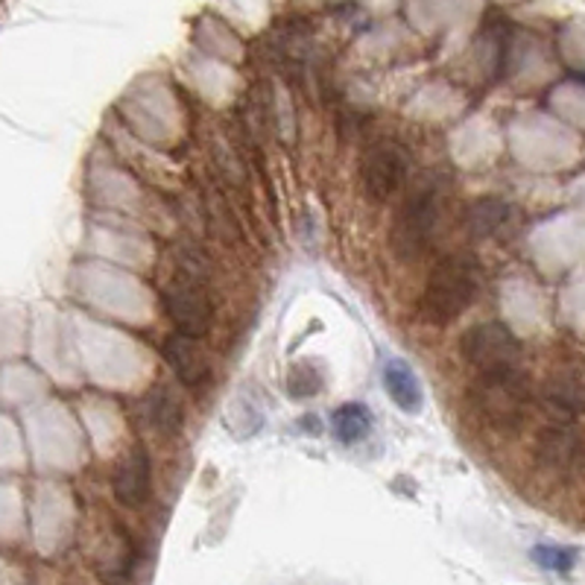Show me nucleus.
I'll list each match as a JSON object with an SVG mask.
<instances>
[{
  "label": "nucleus",
  "instance_id": "20e7f679",
  "mask_svg": "<svg viewBox=\"0 0 585 585\" xmlns=\"http://www.w3.org/2000/svg\"><path fill=\"white\" fill-rule=\"evenodd\" d=\"M459 351L477 375L515 369L522 360V343L503 322H480L459 337Z\"/></svg>",
  "mask_w": 585,
  "mask_h": 585
},
{
  "label": "nucleus",
  "instance_id": "7ed1b4c3",
  "mask_svg": "<svg viewBox=\"0 0 585 585\" xmlns=\"http://www.w3.org/2000/svg\"><path fill=\"white\" fill-rule=\"evenodd\" d=\"M439 217H442V196L437 184H419L416 191L407 193L390 229V247L395 255L407 264L428 255L430 243L437 238Z\"/></svg>",
  "mask_w": 585,
  "mask_h": 585
},
{
  "label": "nucleus",
  "instance_id": "6e6552de",
  "mask_svg": "<svg viewBox=\"0 0 585 585\" xmlns=\"http://www.w3.org/2000/svg\"><path fill=\"white\" fill-rule=\"evenodd\" d=\"M111 486H115V498L123 506H129V510L144 506L150 489H153V466H150V454H146L144 445H135L127 457L120 459Z\"/></svg>",
  "mask_w": 585,
  "mask_h": 585
},
{
  "label": "nucleus",
  "instance_id": "423d86ee",
  "mask_svg": "<svg viewBox=\"0 0 585 585\" xmlns=\"http://www.w3.org/2000/svg\"><path fill=\"white\" fill-rule=\"evenodd\" d=\"M410 176V153L398 141H378L360 158V188L372 202L393 200Z\"/></svg>",
  "mask_w": 585,
  "mask_h": 585
},
{
  "label": "nucleus",
  "instance_id": "ddd939ff",
  "mask_svg": "<svg viewBox=\"0 0 585 585\" xmlns=\"http://www.w3.org/2000/svg\"><path fill=\"white\" fill-rule=\"evenodd\" d=\"M331 430L343 445H357L372 433V413L363 404H343L331 416Z\"/></svg>",
  "mask_w": 585,
  "mask_h": 585
},
{
  "label": "nucleus",
  "instance_id": "f8f14e48",
  "mask_svg": "<svg viewBox=\"0 0 585 585\" xmlns=\"http://www.w3.org/2000/svg\"><path fill=\"white\" fill-rule=\"evenodd\" d=\"M146 419L150 425L158 430V433H165V437H176L184 425V413L182 404L176 398L167 386H158L153 393L146 395Z\"/></svg>",
  "mask_w": 585,
  "mask_h": 585
},
{
  "label": "nucleus",
  "instance_id": "9d476101",
  "mask_svg": "<svg viewBox=\"0 0 585 585\" xmlns=\"http://www.w3.org/2000/svg\"><path fill=\"white\" fill-rule=\"evenodd\" d=\"M384 390L386 395L393 398V404L398 410L410 413H421L425 407V393H421L419 375L413 372L410 363H404V360H390L384 366Z\"/></svg>",
  "mask_w": 585,
  "mask_h": 585
},
{
  "label": "nucleus",
  "instance_id": "f257e3e1",
  "mask_svg": "<svg viewBox=\"0 0 585 585\" xmlns=\"http://www.w3.org/2000/svg\"><path fill=\"white\" fill-rule=\"evenodd\" d=\"M483 284V273L475 255H449L442 258L428 275L425 292H421L419 313L430 325H449L475 305L477 292Z\"/></svg>",
  "mask_w": 585,
  "mask_h": 585
},
{
  "label": "nucleus",
  "instance_id": "0eeeda50",
  "mask_svg": "<svg viewBox=\"0 0 585 585\" xmlns=\"http://www.w3.org/2000/svg\"><path fill=\"white\" fill-rule=\"evenodd\" d=\"M541 404L553 425H571L585 413V378L580 372H557L545 384Z\"/></svg>",
  "mask_w": 585,
  "mask_h": 585
},
{
  "label": "nucleus",
  "instance_id": "f03ea898",
  "mask_svg": "<svg viewBox=\"0 0 585 585\" xmlns=\"http://www.w3.org/2000/svg\"><path fill=\"white\" fill-rule=\"evenodd\" d=\"M468 404L486 428L512 433L522 428L527 407H530V384L524 372L515 369H498V372H483L475 375L468 386Z\"/></svg>",
  "mask_w": 585,
  "mask_h": 585
},
{
  "label": "nucleus",
  "instance_id": "dca6fc26",
  "mask_svg": "<svg viewBox=\"0 0 585 585\" xmlns=\"http://www.w3.org/2000/svg\"><path fill=\"white\" fill-rule=\"evenodd\" d=\"M322 390V375L311 363H296L287 375V393L299 402V398H311Z\"/></svg>",
  "mask_w": 585,
  "mask_h": 585
},
{
  "label": "nucleus",
  "instance_id": "39448f33",
  "mask_svg": "<svg viewBox=\"0 0 585 585\" xmlns=\"http://www.w3.org/2000/svg\"><path fill=\"white\" fill-rule=\"evenodd\" d=\"M165 311L174 320L176 334H184V337L193 339L205 337L211 322H214V305H211L208 292H205L202 282L191 270H179L167 282Z\"/></svg>",
  "mask_w": 585,
  "mask_h": 585
},
{
  "label": "nucleus",
  "instance_id": "2eb2a0df",
  "mask_svg": "<svg viewBox=\"0 0 585 585\" xmlns=\"http://www.w3.org/2000/svg\"><path fill=\"white\" fill-rule=\"evenodd\" d=\"M576 557L580 553L574 548H562V545H539V548H533L536 565L545 568V571H557V574H568L576 565Z\"/></svg>",
  "mask_w": 585,
  "mask_h": 585
},
{
  "label": "nucleus",
  "instance_id": "4468645a",
  "mask_svg": "<svg viewBox=\"0 0 585 585\" xmlns=\"http://www.w3.org/2000/svg\"><path fill=\"white\" fill-rule=\"evenodd\" d=\"M574 451H576L574 433H571L565 425H553V428H548L539 437V449H536V454H539V459L545 466L562 468L571 463Z\"/></svg>",
  "mask_w": 585,
  "mask_h": 585
},
{
  "label": "nucleus",
  "instance_id": "9b49d317",
  "mask_svg": "<svg viewBox=\"0 0 585 585\" xmlns=\"http://www.w3.org/2000/svg\"><path fill=\"white\" fill-rule=\"evenodd\" d=\"M512 219H515V208L510 202L498 200V196H483V200H477L468 208L466 229L475 238H498V235L510 229Z\"/></svg>",
  "mask_w": 585,
  "mask_h": 585
},
{
  "label": "nucleus",
  "instance_id": "1a4fd4ad",
  "mask_svg": "<svg viewBox=\"0 0 585 585\" xmlns=\"http://www.w3.org/2000/svg\"><path fill=\"white\" fill-rule=\"evenodd\" d=\"M162 355H165V360L182 384L202 386L211 378V360L205 355V348L200 346V339L184 337V334H170L165 339Z\"/></svg>",
  "mask_w": 585,
  "mask_h": 585
}]
</instances>
